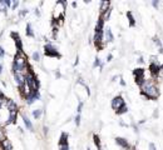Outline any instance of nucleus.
I'll use <instances>...</instances> for the list:
<instances>
[{"mask_svg": "<svg viewBox=\"0 0 163 150\" xmlns=\"http://www.w3.org/2000/svg\"><path fill=\"white\" fill-rule=\"evenodd\" d=\"M59 150H69L68 144H59Z\"/></svg>", "mask_w": 163, "mask_h": 150, "instance_id": "27", "label": "nucleus"}, {"mask_svg": "<svg viewBox=\"0 0 163 150\" xmlns=\"http://www.w3.org/2000/svg\"><path fill=\"white\" fill-rule=\"evenodd\" d=\"M103 34H104V38H105L104 41H113V40H114V37H113L112 30L109 29V28H108V29H105V31H104ZM104 38H103V39H104Z\"/></svg>", "mask_w": 163, "mask_h": 150, "instance_id": "15", "label": "nucleus"}, {"mask_svg": "<svg viewBox=\"0 0 163 150\" xmlns=\"http://www.w3.org/2000/svg\"><path fill=\"white\" fill-rule=\"evenodd\" d=\"M41 114H43V110L41 109H35V110H33V118L35 120H38L41 116Z\"/></svg>", "mask_w": 163, "mask_h": 150, "instance_id": "20", "label": "nucleus"}, {"mask_svg": "<svg viewBox=\"0 0 163 150\" xmlns=\"http://www.w3.org/2000/svg\"><path fill=\"white\" fill-rule=\"evenodd\" d=\"M59 144H68V135H67L65 133L62 134L60 140H59Z\"/></svg>", "mask_w": 163, "mask_h": 150, "instance_id": "21", "label": "nucleus"}, {"mask_svg": "<svg viewBox=\"0 0 163 150\" xmlns=\"http://www.w3.org/2000/svg\"><path fill=\"white\" fill-rule=\"evenodd\" d=\"M28 68H29V64H28V56L25 55L24 51H20L17 53L15 56H14V60H13V65H11V70H13V74H24L26 73Z\"/></svg>", "mask_w": 163, "mask_h": 150, "instance_id": "1", "label": "nucleus"}, {"mask_svg": "<svg viewBox=\"0 0 163 150\" xmlns=\"http://www.w3.org/2000/svg\"><path fill=\"white\" fill-rule=\"evenodd\" d=\"M103 68V63L101 61V59H99V58H95V61H94V64H93V68Z\"/></svg>", "mask_w": 163, "mask_h": 150, "instance_id": "22", "label": "nucleus"}, {"mask_svg": "<svg viewBox=\"0 0 163 150\" xmlns=\"http://www.w3.org/2000/svg\"><path fill=\"white\" fill-rule=\"evenodd\" d=\"M4 56H5V50H4V48L2 45H0V60H2Z\"/></svg>", "mask_w": 163, "mask_h": 150, "instance_id": "28", "label": "nucleus"}, {"mask_svg": "<svg viewBox=\"0 0 163 150\" xmlns=\"http://www.w3.org/2000/svg\"><path fill=\"white\" fill-rule=\"evenodd\" d=\"M116 143H117L119 146H122L124 150H132L131 146H129V144H128V141H127L125 139H123V138H117V139H116Z\"/></svg>", "mask_w": 163, "mask_h": 150, "instance_id": "12", "label": "nucleus"}, {"mask_svg": "<svg viewBox=\"0 0 163 150\" xmlns=\"http://www.w3.org/2000/svg\"><path fill=\"white\" fill-rule=\"evenodd\" d=\"M103 29H104V21L99 18L98 19V23L95 25V33H103Z\"/></svg>", "mask_w": 163, "mask_h": 150, "instance_id": "17", "label": "nucleus"}, {"mask_svg": "<svg viewBox=\"0 0 163 150\" xmlns=\"http://www.w3.org/2000/svg\"><path fill=\"white\" fill-rule=\"evenodd\" d=\"M0 146L3 148V150H13V145H11L10 140H8V139L3 140V141H2V144H0Z\"/></svg>", "mask_w": 163, "mask_h": 150, "instance_id": "16", "label": "nucleus"}, {"mask_svg": "<svg viewBox=\"0 0 163 150\" xmlns=\"http://www.w3.org/2000/svg\"><path fill=\"white\" fill-rule=\"evenodd\" d=\"M32 91H33V89H32V88H30V87H29V85H28L26 83L23 85L22 88H20V93H22V95H23V98H24V99H25L28 95H29Z\"/></svg>", "mask_w": 163, "mask_h": 150, "instance_id": "13", "label": "nucleus"}, {"mask_svg": "<svg viewBox=\"0 0 163 150\" xmlns=\"http://www.w3.org/2000/svg\"><path fill=\"white\" fill-rule=\"evenodd\" d=\"M14 80H15V84L18 85V88L20 89L25 84V76L24 74H20V73L14 74Z\"/></svg>", "mask_w": 163, "mask_h": 150, "instance_id": "9", "label": "nucleus"}, {"mask_svg": "<svg viewBox=\"0 0 163 150\" xmlns=\"http://www.w3.org/2000/svg\"><path fill=\"white\" fill-rule=\"evenodd\" d=\"M110 8V3L109 1H102L101 3V9H99V11H101V14H103L105 10H108Z\"/></svg>", "mask_w": 163, "mask_h": 150, "instance_id": "18", "label": "nucleus"}, {"mask_svg": "<svg viewBox=\"0 0 163 150\" xmlns=\"http://www.w3.org/2000/svg\"><path fill=\"white\" fill-rule=\"evenodd\" d=\"M127 15H128V18H129V24L133 26V25H134V18H133V15H132V13H128Z\"/></svg>", "mask_w": 163, "mask_h": 150, "instance_id": "26", "label": "nucleus"}, {"mask_svg": "<svg viewBox=\"0 0 163 150\" xmlns=\"http://www.w3.org/2000/svg\"><path fill=\"white\" fill-rule=\"evenodd\" d=\"M64 14H65V3L58 1L53 9V21H56L59 19H64Z\"/></svg>", "mask_w": 163, "mask_h": 150, "instance_id": "4", "label": "nucleus"}, {"mask_svg": "<svg viewBox=\"0 0 163 150\" xmlns=\"http://www.w3.org/2000/svg\"><path fill=\"white\" fill-rule=\"evenodd\" d=\"M3 69H4V66H3V64H0V75L3 74Z\"/></svg>", "mask_w": 163, "mask_h": 150, "instance_id": "36", "label": "nucleus"}, {"mask_svg": "<svg viewBox=\"0 0 163 150\" xmlns=\"http://www.w3.org/2000/svg\"><path fill=\"white\" fill-rule=\"evenodd\" d=\"M18 6H19V1H13V3H11V9H13V10H15Z\"/></svg>", "mask_w": 163, "mask_h": 150, "instance_id": "32", "label": "nucleus"}, {"mask_svg": "<svg viewBox=\"0 0 163 150\" xmlns=\"http://www.w3.org/2000/svg\"><path fill=\"white\" fill-rule=\"evenodd\" d=\"M5 139H6V138H5V133L3 131L2 128H0V144H2V141L5 140Z\"/></svg>", "mask_w": 163, "mask_h": 150, "instance_id": "25", "label": "nucleus"}, {"mask_svg": "<svg viewBox=\"0 0 163 150\" xmlns=\"http://www.w3.org/2000/svg\"><path fill=\"white\" fill-rule=\"evenodd\" d=\"M112 58H113V56H112V55L109 54V55L107 56V60H108V61H110V60H112Z\"/></svg>", "mask_w": 163, "mask_h": 150, "instance_id": "38", "label": "nucleus"}, {"mask_svg": "<svg viewBox=\"0 0 163 150\" xmlns=\"http://www.w3.org/2000/svg\"><path fill=\"white\" fill-rule=\"evenodd\" d=\"M32 59H33L34 61H37V63H38V61L40 60V54H39L38 51H34V53H33V55H32Z\"/></svg>", "mask_w": 163, "mask_h": 150, "instance_id": "23", "label": "nucleus"}, {"mask_svg": "<svg viewBox=\"0 0 163 150\" xmlns=\"http://www.w3.org/2000/svg\"><path fill=\"white\" fill-rule=\"evenodd\" d=\"M24 76H25V83L29 85L33 90H38L39 89V80H38V78H37V75H35V73L33 71L30 65H29V68H28V70H26V73H25Z\"/></svg>", "mask_w": 163, "mask_h": 150, "instance_id": "3", "label": "nucleus"}, {"mask_svg": "<svg viewBox=\"0 0 163 150\" xmlns=\"http://www.w3.org/2000/svg\"><path fill=\"white\" fill-rule=\"evenodd\" d=\"M139 87H140L142 94L148 99H157L159 96V90L157 89L153 80H151V79H144L139 84Z\"/></svg>", "mask_w": 163, "mask_h": 150, "instance_id": "2", "label": "nucleus"}, {"mask_svg": "<svg viewBox=\"0 0 163 150\" xmlns=\"http://www.w3.org/2000/svg\"><path fill=\"white\" fill-rule=\"evenodd\" d=\"M35 15H37V16H40V10H39V9H35Z\"/></svg>", "mask_w": 163, "mask_h": 150, "instance_id": "35", "label": "nucleus"}, {"mask_svg": "<svg viewBox=\"0 0 163 150\" xmlns=\"http://www.w3.org/2000/svg\"><path fill=\"white\" fill-rule=\"evenodd\" d=\"M0 99H3V100H5L6 98H5V95H4V93L2 91V90H0Z\"/></svg>", "mask_w": 163, "mask_h": 150, "instance_id": "34", "label": "nucleus"}, {"mask_svg": "<svg viewBox=\"0 0 163 150\" xmlns=\"http://www.w3.org/2000/svg\"><path fill=\"white\" fill-rule=\"evenodd\" d=\"M55 76L56 78H60V73H59V71H56V73H55Z\"/></svg>", "mask_w": 163, "mask_h": 150, "instance_id": "39", "label": "nucleus"}, {"mask_svg": "<svg viewBox=\"0 0 163 150\" xmlns=\"http://www.w3.org/2000/svg\"><path fill=\"white\" fill-rule=\"evenodd\" d=\"M124 105L125 104H124V100H123L122 96H116L114 99L112 100V108L114 109L116 111H118L119 109H122Z\"/></svg>", "mask_w": 163, "mask_h": 150, "instance_id": "7", "label": "nucleus"}, {"mask_svg": "<svg viewBox=\"0 0 163 150\" xmlns=\"http://www.w3.org/2000/svg\"><path fill=\"white\" fill-rule=\"evenodd\" d=\"M74 120H75V124L79 125V124H80V114H77V116H75Z\"/></svg>", "mask_w": 163, "mask_h": 150, "instance_id": "31", "label": "nucleus"}, {"mask_svg": "<svg viewBox=\"0 0 163 150\" xmlns=\"http://www.w3.org/2000/svg\"><path fill=\"white\" fill-rule=\"evenodd\" d=\"M134 75H136V81L138 84H140L146 78H144V70L143 69H136L134 70Z\"/></svg>", "mask_w": 163, "mask_h": 150, "instance_id": "11", "label": "nucleus"}, {"mask_svg": "<svg viewBox=\"0 0 163 150\" xmlns=\"http://www.w3.org/2000/svg\"><path fill=\"white\" fill-rule=\"evenodd\" d=\"M94 143H95V145L98 146V149L101 150V139H99V137H97V135H94Z\"/></svg>", "mask_w": 163, "mask_h": 150, "instance_id": "24", "label": "nucleus"}, {"mask_svg": "<svg viewBox=\"0 0 163 150\" xmlns=\"http://www.w3.org/2000/svg\"><path fill=\"white\" fill-rule=\"evenodd\" d=\"M82 108H83V101H80V103H79V105H78V108H77V113H78V114H80Z\"/></svg>", "mask_w": 163, "mask_h": 150, "instance_id": "33", "label": "nucleus"}, {"mask_svg": "<svg viewBox=\"0 0 163 150\" xmlns=\"http://www.w3.org/2000/svg\"><path fill=\"white\" fill-rule=\"evenodd\" d=\"M25 33H26V37H29V38H34V37H35L30 23H28V24H26V30H25Z\"/></svg>", "mask_w": 163, "mask_h": 150, "instance_id": "19", "label": "nucleus"}, {"mask_svg": "<svg viewBox=\"0 0 163 150\" xmlns=\"http://www.w3.org/2000/svg\"><path fill=\"white\" fill-rule=\"evenodd\" d=\"M44 53H45L47 56H52V58H60L59 51L56 50V48H55L53 44H50V43H48V44L45 45Z\"/></svg>", "mask_w": 163, "mask_h": 150, "instance_id": "5", "label": "nucleus"}, {"mask_svg": "<svg viewBox=\"0 0 163 150\" xmlns=\"http://www.w3.org/2000/svg\"><path fill=\"white\" fill-rule=\"evenodd\" d=\"M22 118H23V121H24V125H25V128L28 130H30V131H33L34 130V126H33V123H32V120L28 118V115L25 113H23L22 111Z\"/></svg>", "mask_w": 163, "mask_h": 150, "instance_id": "10", "label": "nucleus"}, {"mask_svg": "<svg viewBox=\"0 0 163 150\" xmlns=\"http://www.w3.org/2000/svg\"><path fill=\"white\" fill-rule=\"evenodd\" d=\"M39 99H40L39 91H38V90H33L30 94L25 98V103H26L28 105H32V104H34L35 101H37V100H39Z\"/></svg>", "mask_w": 163, "mask_h": 150, "instance_id": "6", "label": "nucleus"}, {"mask_svg": "<svg viewBox=\"0 0 163 150\" xmlns=\"http://www.w3.org/2000/svg\"><path fill=\"white\" fill-rule=\"evenodd\" d=\"M153 6H155V8H157V6H158V1H153Z\"/></svg>", "mask_w": 163, "mask_h": 150, "instance_id": "40", "label": "nucleus"}, {"mask_svg": "<svg viewBox=\"0 0 163 150\" xmlns=\"http://www.w3.org/2000/svg\"><path fill=\"white\" fill-rule=\"evenodd\" d=\"M28 13H29V10H28V9H23L22 11H19V16H25Z\"/></svg>", "mask_w": 163, "mask_h": 150, "instance_id": "30", "label": "nucleus"}, {"mask_svg": "<svg viewBox=\"0 0 163 150\" xmlns=\"http://www.w3.org/2000/svg\"><path fill=\"white\" fill-rule=\"evenodd\" d=\"M127 111H128V108H127V106L124 105L123 108H122V109H119L117 113H118V114H124V113H127Z\"/></svg>", "mask_w": 163, "mask_h": 150, "instance_id": "29", "label": "nucleus"}, {"mask_svg": "<svg viewBox=\"0 0 163 150\" xmlns=\"http://www.w3.org/2000/svg\"><path fill=\"white\" fill-rule=\"evenodd\" d=\"M10 37H11L14 40H15V45H17V49H18V51H17V53L24 51V50H23V41H22V39H20L19 34H17V33H11V34H10Z\"/></svg>", "mask_w": 163, "mask_h": 150, "instance_id": "8", "label": "nucleus"}, {"mask_svg": "<svg viewBox=\"0 0 163 150\" xmlns=\"http://www.w3.org/2000/svg\"><path fill=\"white\" fill-rule=\"evenodd\" d=\"M143 61H144V60H143V58H139V59H138V63H140V64L143 63Z\"/></svg>", "mask_w": 163, "mask_h": 150, "instance_id": "41", "label": "nucleus"}, {"mask_svg": "<svg viewBox=\"0 0 163 150\" xmlns=\"http://www.w3.org/2000/svg\"><path fill=\"white\" fill-rule=\"evenodd\" d=\"M149 148H151V150H155V146H154V144H149Z\"/></svg>", "mask_w": 163, "mask_h": 150, "instance_id": "37", "label": "nucleus"}, {"mask_svg": "<svg viewBox=\"0 0 163 150\" xmlns=\"http://www.w3.org/2000/svg\"><path fill=\"white\" fill-rule=\"evenodd\" d=\"M17 116H18V111H9V116H8V120H6V124L9 125V124L15 123Z\"/></svg>", "mask_w": 163, "mask_h": 150, "instance_id": "14", "label": "nucleus"}]
</instances>
